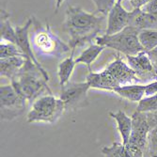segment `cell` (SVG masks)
Returning a JSON list of instances; mask_svg holds the SVG:
<instances>
[{"instance_id":"8fae6325","label":"cell","mask_w":157,"mask_h":157,"mask_svg":"<svg viewBox=\"0 0 157 157\" xmlns=\"http://www.w3.org/2000/svg\"><path fill=\"white\" fill-rule=\"evenodd\" d=\"M111 75L115 78L120 86H126L140 83L136 73L131 67L125 63L120 56H116V59L105 68Z\"/></svg>"},{"instance_id":"7a4b0ae2","label":"cell","mask_w":157,"mask_h":157,"mask_svg":"<svg viewBox=\"0 0 157 157\" xmlns=\"http://www.w3.org/2000/svg\"><path fill=\"white\" fill-rule=\"evenodd\" d=\"M48 80L41 71L29 59H26L24 67L16 77L11 80V85L15 90L25 97L27 102L32 104L42 93L53 94L47 85Z\"/></svg>"},{"instance_id":"7c38bea8","label":"cell","mask_w":157,"mask_h":157,"mask_svg":"<svg viewBox=\"0 0 157 157\" xmlns=\"http://www.w3.org/2000/svg\"><path fill=\"white\" fill-rule=\"evenodd\" d=\"M32 26V17L27 20V22L22 26H16L15 32H16V44L19 48L25 53L26 56V59H29L33 61V63L41 71L45 78L49 81V75L46 71L40 65V63L35 58L34 53L31 48V41L29 40V28Z\"/></svg>"},{"instance_id":"277c9868","label":"cell","mask_w":157,"mask_h":157,"mask_svg":"<svg viewBox=\"0 0 157 157\" xmlns=\"http://www.w3.org/2000/svg\"><path fill=\"white\" fill-rule=\"evenodd\" d=\"M139 31L137 28L128 25L116 34L98 36L95 39L96 44L116 50L125 56H136L145 51L138 40Z\"/></svg>"},{"instance_id":"30bf717a","label":"cell","mask_w":157,"mask_h":157,"mask_svg":"<svg viewBox=\"0 0 157 157\" xmlns=\"http://www.w3.org/2000/svg\"><path fill=\"white\" fill-rule=\"evenodd\" d=\"M121 1L122 0H118L115 6L108 13L106 29L105 32V35L116 34L124 29L130 24L131 11L126 10L122 7Z\"/></svg>"},{"instance_id":"3957f363","label":"cell","mask_w":157,"mask_h":157,"mask_svg":"<svg viewBox=\"0 0 157 157\" xmlns=\"http://www.w3.org/2000/svg\"><path fill=\"white\" fill-rule=\"evenodd\" d=\"M32 26L33 35L31 42L40 54L59 59L63 55L72 51L69 44H64L52 32L48 23H46L45 26H42L35 17H32Z\"/></svg>"},{"instance_id":"e0dca14e","label":"cell","mask_w":157,"mask_h":157,"mask_svg":"<svg viewBox=\"0 0 157 157\" xmlns=\"http://www.w3.org/2000/svg\"><path fill=\"white\" fill-rule=\"evenodd\" d=\"M109 115L111 118L116 120L118 130L122 139V144L126 145L129 141L132 131V117H128L122 110H119L116 113L110 112Z\"/></svg>"},{"instance_id":"ba28073f","label":"cell","mask_w":157,"mask_h":157,"mask_svg":"<svg viewBox=\"0 0 157 157\" xmlns=\"http://www.w3.org/2000/svg\"><path fill=\"white\" fill-rule=\"evenodd\" d=\"M149 132L150 126L145 112L136 111L132 115V131L127 144L136 147L145 152L147 150Z\"/></svg>"},{"instance_id":"5b68a950","label":"cell","mask_w":157,"mask_h":157,"mask_svg":"<svg viewBox=\"0 0 157 157\" xmlns=\"http://www.w3.org/2000/svg\"><path fill=\"white\" fill-rule=\"evenodd\" d=\"M65 111V104L61 99L56 98L53 94L40 96L32 104L28 112L26 121L28 123L45 121L56 122Z\"/></svg>"},{"instance_id":"484cf974","label":"cell","mask_w":157,"mask_h":157,"mask_svg":"<svg viewBox=\"0 0 157 157\" xmlns=\"http://www.w3.org/2000/svg\"><path fill=\"white\" fill-rule=\"evenodd\" d=\"M141 10L157 16V0H151L149 3L141 8Z\"/></svg>"},{"instance_id":"44dd1931","label":"cell","mask_w":157,"mask_h":157,"mask_svg":"<svg viewBox=\"0 0 157 157\" xmlns=\"http://www.w3.org/2000/svg\"><path fill=\"white\" fill-rule=\"evenodd\" d=\"M105 49V46L98 44H90L87 49H85L78 58L75 59V63H84L90 70V65L98 58L99 55Z\"/></svg>"},{"instance_id":"5bb4252c","label":"cell","mask_w":157,"mask_h":157,"mask_svg":"<svg viewBox=\"0 0 157 157\" xmlns=\"http://www.w3.org/2000/svg\"><path fill=\"white\" fill-rule=\"evenodd\" d=\"M102 153L105 157H144L145 152L136 147L114 142L111 146L103 147Z\"/></svg>"},{"instance_id":"52a82bcc","label":"cell","mask_w":157,"mask_h":157,"mask_svg":"<svg viewBox=\"0 0 157 157\" xmlns=\"http://www.w3.org/2000/svg\"><path fill=\"white\" fill-rule=\"evenodd\" d=\"M90 89V87L87 82L75 83L69 81L62 86L59 99L65 104V111H75L88 106L90 104L88 97Z\"/></svg>"},{"instance_id":"603a6c76","label":"cell","mask_w":157,"mask_h":157,"mask_svg":"<svg viewBox=\"0 0 157 157\" xmlns=\"http://www.w3.org/2000/svg\"><path fill=\"white\" fill-rule=\"evenodd\" d=\"M10 56H23V58H26L25 53L19 48L17 44L1 40V44H0V59L10 58Z\"/></svg>"},{"instance_id":"f546056e","label":"cell","mask_w":157,"mask_h":157,"mask_svg":"<svg viewBox=\"0 0 157 157\" xmlns=\"http://www.w3.org/2000/svg\"><path fill=\"white\" fill-rule=\"evenodd\" d=\"M64 1H65V0H56V10H58L61 7L62 3Z\"/></svg>"},{"instance_id":"d4e9b609","label":"cell","mask_w":157,"mask_h":157,"mask_svg":"<svg viewBox=\"0 0 157 157\" xmlns=\"http://www.w3.org/2000/svg\"><path fill=\"white\" fill-rule=\"evenodd\" d=\"M95 4L96 10L98 13H101L102 15L106 16L110 10L115 6V0H92Z\"/></svg>"},{"instance_id":"83f0119b","label":"cell","mask_w":157,"mask_h":157,"mask_svg":"<svg viewBox=\"0 0 157 157\" xmlns=\"http://www.w3.org/2000/svg\"><path fill=\"white\" fill-rule=\"evenodd\" d=\"M145 97H151L157 93V80L145 85Z\"/></svg>"},{"instance_id":"8992f818","label":"cell","mask_w":157,"mask_h":157,"mask_svg":"<svg viewBox=\"0 0 157 157\" xmlns=\"http://www.w3.org/2000/svg\"><path fill=\"white\" fill-rule=\"evenodd\" d=\"M27 100L20 95L13 86L4 85L0 88V109L1 120L11 121L25 112Z\"/></svg>"},{"instance_id":"7402d4cb","label":"cell","mask_w":157,"mask_h":157,"mask_svg":"<svg viewBox=\"0 0 157 157\" xmlns=\"http://www.w3.org/2000/svg\"><path fill=\"white\" fill-rule=\"evenodd\" d=\"M138 40L142 47L149 52L157 47V30L143 29L138 33Z\"/></svg>"},{"instance_id":"9a60e30c","label":"cell","mask_w":157,"mask_h":157,"mask_svg":"<svg viewBox=\"0 0 157 157\" xmlns=\"http://www.w3.org/2000/svg\"><path fill=\"white\" fill-rule=\"evenodd\" d=\"M129 25L137 28L138 30H157V16L141 10V9L134 10H131V19Z\"/></svg>"},{"instance_id":"ffe728a7","label":"cell","mask_w":157,"mask_h":157,"mask_svg":"<svg viewBox=\"0 0 157 157\" xmlns=\"http://www.w3.org/2000/svg\"><path fill=\"white\" fill-rule=\"evenodd\" d=\"M0 25H1V28H0L1 40L16 44L15 28L12 27L10 22V14L3 9L1 10V23H0Z\"/></svg>"},{"instance_id":"6da1fadb","label":"cell","mask_w":157,"mask_h":157,"mask_svg":"<svg viewBox=\"0 0 157 157\" xmlns=\"http://www.w3.org/2000/svg\"><path fill=\"white\" fill-rule=\"evenodd\" d=\"M63 30L70 36L69 46L71 53L87 44H92L105 27V16H97L94 13L85 11L79 7H68L65 20L62 24Z\"/></svg>"},{"instance_id":"d6986e66","label":"cell","mask_w":157,"mask_h":157,"mask_svg":"<svg viewBox=\"0 0 157 157\" xmlns=\"http://www.w3.org/2000/svg\"><path fill=\"white\" fill-rule=\"evenodd\" d=\"M74 54L75 53H71L70 56L63 59L59 64V71H58V75L59 78V85L60 87L64 86L70 81V78L73 75L74 69L75 66V60L74 59Z\"/></svg>"},{"instance_id":"2e32d148","label":"cell","mask_w":157,"mask_h":157,"mask_svg":"<svg viewBox=\"0 0 157 157\" xmlns=\"http://www.w3.org/2000/svg\"><path fill=\"white\" fill-rule=\"evenodd\" d=\"M26 58L23 56H10V58L0 59V75L1 77H7L14 79L24 67Z\"/></svg>"},{"instance_id":"cb8c5ba5","label":"cell","mask_w":157,"mask_h":157,"mask_svg":"<svg viewBox=\"0 0 157 157\" xmlns=\"http://www.w3.org/2000/svg\"><path fill=\"white\" fill-rule=\"evenodd\" d=\"M136 111L152 112L157 111V93L151 97H144L138 103Z\"/></svg>"},{"instance_id":"4316f807","label":"cell","mask_w":157,"mask_h":157,"mask_svg":"<svg viewBox=\"0 0 157 157\" xmlns=\"http://www.w3.org/2000/svg\"><path fill=\"white\" fill-rule=\"evenodd\" d=\"M123 1L129 4L132 8V10H134L137 9H141L147 3H149L151 0H123Z\"/></svg>"},{"instance_id":"f1b7e54d","label":"cell","mask_w":157,"mask_h":157,"mask_svg":"<svg viewBox=\"0 0 157 157\" xmlns=\"http://www.w3.org/2000/svg\"><path fill=\"white\" fill-rule=\"evenodd\" d=\"M148 56H149V58H150V60L155 70V72L157 73V47L147 52Z\"/></svg>"},{"instance_id":"9c48e42d","label":"cell","mask_w":157,"mask_h":157,"mask_svg":"<svg viewBox=\"0 0 157 157\" xmlns=\"http://www.w3.org/2000/svg\"><path fill=\"white\" fill-rule=\"evenodd\" d=\"M127 64L136 73L140 83L153 82L157 80V73L150 60L146 51L140 52L136 56H125Z\"/></svg>"},{"instance_id":"4fadbf2b","label":"cell","mask_w":157,"mask_h":157,"mask_svg":"<svg viewBox=\"0 0 157 157\" xmlns=\"http://www.w3.org/2000/svg\"><path fill=\"white\" fill-rule=\"evenodd\" d=\"M87 82L90 89L96 90H105L114 91L117 88L121 87L119 83L115 80L111 74L106 69L100 73H92L90 72L87 75Z\"/></svg>"},{"instance_id":"ac0fdd59","label":"cell","mask_w":157,"mask_h":157,"mask_svg":"<svg viewBox=\"0 0 157 157\" xmlns=\"http://www.w3.org/2000/svg\"><path fill=\"white\" fill-rule=\"evenodd\" d=\"M145 86L138 85V84H132L121 86L117 88L114 92H116L119 96L128 100L130 102H140L142 99L145 97Z\"/></svg>"}]
</instances>
